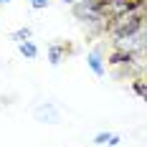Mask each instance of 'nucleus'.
Masks as SVG:
<instances>
[{"instance_id":"obj_5","label":"nucleus","mask_w":147,"mask_h":147,"mask_svg":"<svg viewBox=\"0 0 147 147\" xmlns=\"http://www.w3.org/2000/svg\"><path fill=\"white\" fill-rule=\"evenodd\" d=\"M122 142V137L117 132H96L94 134V145H107V147H117Z\"/></svg>"},{"instance_id":"obj_7","label":"nucleus","mask_w":147,"mask_h":147,"mask_svg":"<svg viewBox=\"0 0 147 147\" xmlns=\"http://www.w3.org/2000/svg\"><path fill=\"white\" fill-rule=\"evenodd\" d=\"M30 36H33V30L28 28V26H23V28H18L10 33V41H15V46L23 43V41H30Z\"/></svg>"},{"instance_id":"obj_11","label":"nucleus","mask_w":147,"mask_h":147,"mask_svg":"<svg viewBox=\"0 0 147 147\" xmlns=\"http://www.w3.org/2000/svg\"><path fill=\"white\" fill-rule=\"evenodd\" d=\"M8 3H10V0H0V5H8Z\"/></svg>"},{"instance_id":"obj_3","label":"nucleus","mask_w":147,"mask_h":147,"mask_svg":"<svg viewBox=\"0 0 147 147\" xmlns=\"http://www.w3.org/2000/svg\"><path fill=\"white\" fill-rule=\"evenodd\" d=\"M36 119H38V122H46V124H56L61 119V112H59L56 104L46 102V104H38V107H36Z\"/></svg>"},{"instance_id":"obj_8","label":"nucleus","mask_w":147,"mask_h":147,"mask_svg":"<svg viewBox=\"0 0 147 147\" xmlns=\"http://www.w3.org/2000/svg\"><path fill=\"white\" fill-rule=\"evenodd\" d=\"M132 89H134L137 96H142V99L147 102V81H145V79H134V81H132Z\"/></svg>"},{"instance_id":"obj_2","label":"nucleus","mask_w":147,"mask_h":147,"mask_svg":"<svg viewBox=\"0 0 147 147\" xmlns=\"http://www.w3.org/2000/svg\"><path fill=\"white\" fill-rule=\"evenodd\" d=\"M86 66H89V71L94 74L96 79H102L104 74H107V63H104L102 48H94V51H89V53H86Z\"/></svg>"},{"instance_id":"obj_6","label":"nucleus","mask_w":147,"mask_h":147,"mask_svg":"<svg viewBox=\"0 0 147 147\" xmlns=\"http://www.w3.org/2000/svg\"><path fill=\"white\" fill-rule=\"evenodd\" d=\"M18 53H20L26 61H33L36 56H38V46L33 43V41H23V43H18Z\"/></svg>"},{"instance_id":"obj_1","label":"nucleus","mask_w":147,"mask_h":147,"mask_svg":"<svg viewBox=\"0 0 147 147\" xmlns=\"http://www.w3.org/2000/svg\"><path fill=\"white\" fill-rule=\"evenodd\" d=\"M145 20H147V5H142V8L129 10V13L119 15V18H112L109 26H107V33H109L114 41H117V38H124V36H134V33L142 30Z\"/></svg>"},{"instance_id":"obj_9","label":"nucleus","mask_w":147,"mask_h":147,"mask_svg":"<svg viewBox=\"0 0 147 147\" xmlns=\"http://www.w3.org/2000/svg\"><path fill=\"white\" fill-rule=\"evenodd\" d=\"M28 3H30V8H33V10H43V8L51 5V0H28Z\"/></svg>"},{"instance_id":"obj_10","label":"nucleus","mask_w":147,"mask_h":147,"mask_svg":"<svg viewBox=\"0 0 147 147\" xmlns=\"http://www.w3.org/2000/svg\"><path fill=\"white\" fill-rule=\"evenodd\" d=\"M61 3H63V5H76L79 0H61Z\"/></svg>"},{"instance_id":"obj_4","label":"nucleus","mask_w":147,"mask_h":147,"mask_svg":"<svg viewBox=\"0 0 147 147\" xmlns=\"http://www.w3.org/2000/svg\"><path fill=\"white\" fill-rule=\"evenodd\" d=\"M66 53H69L66 43H51L48 46V61H51V66H59Z\"/></svg>"}]
</instances>
